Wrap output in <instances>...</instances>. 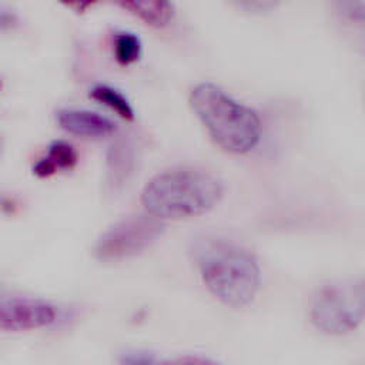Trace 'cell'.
I'll list each match as a JSON object with an SVG mask.
<instances>
[{
    "mask_svg": "<svg viewBox=\"0 0 365 365\" xmlns=\"http://www.w3.org/2000/svg\"><path fill=\"white\" fill-rule=\"evenodd\" d=\"M56 120L64 131L80 137H104L115 130L111 118L86 108H60Z\"/></svg>",
    "mask_w": 365,
    "mask_h": 365,
    "instance_id": "obj_7",
    "label": "cell"
},
{
    "mask_svg": "<svg viewBox=\"0 0 365 365\" xmlns=\"http://www.w3.org/2000/svg\"><path fill=\"white\" fill-rule=\"evenodd\" d=\"M90 97L104 106H107L110 110L115 111L120 117L125 120L134 118V110L128 101V98L115 87H111L108 84H96L90 90Z\"/></svg>",
    "mask_w": 365,
    "mask_h": 365,
    "instance_id": "obj_12",
    "label": "cell"
},
{
    "mask_svg": "<svg viewBox=\"0 0 365 365\" xmlns=\"http://www.w3.org/2000/svg\"><path fill=\"white\" fill-rule=\"evenodd\" d=\"M106 187L111 191H120L130 180L135 168V150L131 141L125 138L115 140L106 158Z\"/></svg>",
    "mask_w": 365,
    "mask_h": 365,
    "instance_id": "obj_8",
    "label": "cell"
},
{
    "mask_svg": "<svg viewBox=\"0 0 365 365\" xmlns=\"http://www.w3.org/2000/svg\"><path fill=\"white\" fill-rule=\"evenodd\" d=\"M120 6L154 27L167 26L174 16V6L168 1H124Z\"/></svg>",
    "mask_w": 365,
    "mask_h": 365,
    "instance_id": "obj_11",
    "label": "cell"
},
{
    "mask_svg": "<svg viewBox=\"0 0 365 365\" xmlns=\"http://www.w3.org/2000/svg\"><path fill=\"white\" fill-rule=\"evenodd\" d=\"M191 255L210 294L230 308L250 305L261 285L257 257L244 245L218 235L194 240Z\"/></svg>",
    "mask_w": 365,
    "mask_h": 365,
    "instance_id": "obj_1",
    "label": "cell"
},
{
    "mask_svg": "<svg viewBox=\"0 0 365 365\" xmlns=\"http://www.w3.org/2000/svg\"><path fill=\"white\" fill-rule=\"evenodd\" d=\"M224 195V184L214 174L194 168L175 167L158 173L144 187L141 202L155 218L182 220L212 210Z\"/></svg>",
    "mask_w": 365,
    "mask_h": 365,
    "instance_id": "obj_2",
    "label": "cell"
},
{
    "mask_svg": "<svg viewBox=\"0 0 365 365\" xmlns=\"http://www.w3.org/2000/svg\"><path fill=\"white\" fill-rule=\"evenodd\" d=\"M160 362L154 355L143 351H128L120 358L121 365H160Z\"/></svg>",
    "mask_w": 365,
    "mask_h": 365,
    "instance_id": "obj_14",
    "label": "cell"
},
{
    "mask_svg": "<svg viewBox=\"0 0 365 365\" xmlns=\"http://www.w3.org/2000/svg\"><path fill=\"white\" fill-rule=\"evenodd\" d=\"M113 51L115 60L121 66H130L141 57L143 44L137 34L131 31H118L113 38Z\"/></svg>",
    "mask_w": 365,
    "mask_h": 365,
    "instance_id": "obj_13",
    "label": "cell"
},
{
    "mask_svg": "<svg viewBox=\"0 0 365 365\" xmlns=\"http://www.w3.org/2000/svg\"><path fill=\"white\" fill-rule=\"evenodd\" d=\"M309 321L328 335H345L365 321V278L329 282L309 304Z\"/></svg>",
    "mask_w": 365,
    "mask_h": 365,
    "instance_id": "obj_4",
    "label": "cell"
},
{
    "mask_svg": "<svg viewBox=\"0 0 365 365\" xmlns=\"http://www.w3.org/2000/svg\"><path fill=\"white\" fill-rule=\"evenodd\" d=\"M56 319V308L43 299L30 297H1L0 299V328L6 332L44 328Z\"/></svg>",
    "mask_w": 365,
    "mask_h": 365,
    "instance_id": "obj_6",
    "label": "cell"
},
{
    "mask_svg": "<svg viewBox=\"0 0 365 365\" xmlns=\"http://www.w3.org/2000/svg\"><path fill=\"white\" fill-rule=\"evenodd\" d=\"M190 106L211 140L231 154H247L262 135L255 110L230 96L220 86L204 81L190 91Z\"/></svg>",
    "mask_w": 365,
    "mask_h": 365,
    "instance_id": "obj_3",
    "label": "cell"
},
{
    "mask_svg": "<svg viewBox=\"0 0 365 365\" xmlns=\"http://www.w3.org/2000/svg\"><path fill=\"white\" fill-rule=\"evenodd\" d=\"M164 228V222L148 212L123 217L97 238L93 248L94 257L104 262L135 257L157 242Z\"/></svg>",
    "mask_w": 365,
    "mask_h": 365,
    "instance_id": "obj_5",
    "label": "cell"
},
{
    "mask_svg": "<svg viewBox=\"0 0 365 365\" xmlns=\"http://www.w3.org/2000/svg\"><path fill=\"white\" fill-rule=\"evenodd\" d=\"M160 365H220L211 358L201 355H184L168 361H161Z\"/></svg>",
    "mask_w": 365,
    "mask_h": 365,
    "instance_id": "obj_15",
    "label": "cell"
},
{
    "mask_svg": "<svg viewBox=\"0 0 365 365\" xmlns=\"http://www.w3.org/2000/svg\"><path fill=\"white\" fill-rule=\"evenodd\" d=\"M334 13L354 47L365 54V1H336Z\"/></svg>",
    "mask_w": 365,
    "mask_h": 365,
    "instance_id": "obj_9",
    "label": "cell"
},
{
    "mask_svg": "<svg viewBox=\"0 0 365 365\" xmlns=\"http://www.w3.org/2000/svg\"><path fill=\"white\" fill-rule=\"evenodd\" d=\"M78 161V154L73 144L64 140H56L47 147V153L40 157L33 173L38 177H50L60 170H71Z\"/></svg>",
    "mask_w": 365,
    "mask_h": 365,
    "instance_id": "obj_10",
    "label": "cell"
}]
</instances>
